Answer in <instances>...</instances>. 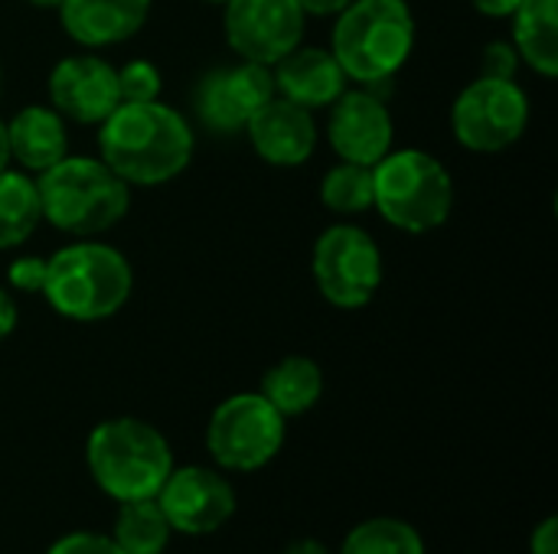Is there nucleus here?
Here are the masks:
<instances>
[{
	"instance_id": "nucleus-1",
	"label": "nucleus",
	"mask_w": 558,
	"mask_h": 554,
	"mask_svg": "<svg viewBox=\"0 0 558 554\" xmlns=\"http://www.w3.org/2000/svg\"><path fill=\"white\" fill-rule=\"evenodd\" d=\"M196 150L190 121L163 101H121L98 124V157L128 186H160L177 180Z\"/></svg>"
},
{
	"instance_id": "nucleus-2",
	"label": "nucleus",
	"mask_w": 558,
	"mask_h": 554,
	"mask_svg": "<svg viewBox=\"0 0 558 554\" xmlns=\"http://www.w3.org/2000/svg\"><path fill=\"white\" fill-rule=\"evenodd\" d=\"M134 291L131 261L105 242L78 238L46 258L43 297L72 323L111 320Z\"/></svg>"
},
{
	"instance_id": "nucleus-3",
	"label": "nucleus",
	"mask_w": 558,
	"mask_h": 554,
	"mask_svg": "<svg viewBox=\"0 0 558 554\" xmlns=\"http://www.w3.org/2000/svg\"><path fill=\"white\" fill-rule=\"evenodd\" d=\"M333 16L330 52L350 82L376 88L405 69L415 49V13L409 0H350Z\"/></svg>"
},
{
	"instance_id": "nucleus-4",
	"label": "nucleus",
	"mask_w": 558,
	"mask_h": 554,
	"mask_svg": "<svg viewBox=\"0 0 558 554\" xmlns=\"http://www.w3.org/2000/svg\"><path fill=\"white\" fill-rule=\"evenodd\" d=\"M85 467L92 483L114 503L154 500L170 477V441L141 418H108L85 441Z\"/></svg>"
},
{
	"instance_id": "nucleus-5",
	"label": "nucleus",
	"mask_w": 558,
	"mask_h": 554,
	"mask_svg": "<svg viewBox=\"0 0 558 554\" xmlns=\"http://www.w3.org/2000/svg\"><path fill=\"white\" fill-rule=\"evenodd\" d=\"M43 219L72 235L92 238L114 229L131 209V186L101 157H62L36 176Z\"/></svg>"
},
{
	"instance_id": "nucleus-6",
	"label": "nucleus",
	"mask_w": 558,
	"mask_h": 554,
	"mask_svg": "<svg viewBox=\"0 0 558 554\" xmlns=\"http://www.w3.org/2000/svg\"><path fill=\"white\" fill-rule=\"evenodd\" d=\"M373 206L392 229L425 235L448 222L454 209V180L428 150H389L373 167Z\"/></svg>"
},
{
	"instance_id": "nucleus-7",
	"label": "nucleus",
	"mask_w": 558,
	"mask_h": 554,
	"mask_svg": "<svg viewBox=\"0 0 558 554\" xmlns=\"http://www.w3.org/2000/svg\"><path fill=\"white\" fill-rule=\"evenodd\" d=\"M288 418L262 395L239 392L219 402L206 421L209 460L226 473H258L284 447Z\"/></svg>"
},
{
	"instance_id": "nucleus-8",
	"label": "nucleus",
	"mask_w": 558,
	"mask_h": 554,
	"mask_svg": "<svg viewBox=\"0 0 558 554\" xmlns=\"http://www.w3.org/2000/svg\"><path fill=\"white\" fill-rule=\"evenodd\" d=\"M311 274L317 294L327 304L340 310H360L383 287V251L366 229L337 222L317 235L311 251Z\"/></svg>"
},
{
	"instance_id": "nucleus-9",
	"label": "nucleus",
	"mask_w": 558,
	"mask_h": 554,
	"mask_svg": "<svg viewBox=\"0 0 558 554\" xmlns=\"http://www.w3.org/2000/svg\"><path fill=\"white\" fill-rule=\"evenodd\" d=\"M530 127V98L517 78L477 75L451 104V131L474 153H500Z\"/></svg>"
},
{
	"instance_id": "nucleus-10",
	"label": "nucleus",
	"mask_w": 558,
	"mask_h": 554,
	"mask_svg": "<svg viewBox=\"0 0 558 554\" xmlns=\"http://www.w3.org/2000/svg\"><path fill=\"white\" fill-rule=\"evenodd\" d=\"M154 500L163 509L173 535L190 539L226 529L239 509L235 487L219 467H173Z\"/></svg>"
},
{
	"instance_id": "nucleus-11",
	"label": "nucleus",
	"mask_w": 558,
	"mask_h": 554,
	"mask_svg": "<svg viewBox=\"0 0 558 554\" xmlns=\"http://www.w3.org/2000/svg\"><path fill=\"white\" fill-rule=\"evenodd\" d=\"M307 13L298 0H226L222 26L229 49L258 65H275L304 39Z\"/></svg>"
},
{
	"instance_id": "nucleus-12",
	"label": "nucleus",
	"mask_w": 558,
	"mask_h": 554,
	"mask_svg": "<svg viewBox=\"0 0 558 554\" xmlns=\"http://www.w3.org/2000/svg\"><path fill=\"white\" fill-rule=\"evenodd\" d=\"M275 95L271 69L239 59L235 65H219L196 82L193 108L206 131L242 134L252 114Z\"/></svg>"
},
{
	"instance_id": "nucleus-13",
	"label": "nucleus",
	"mask_w": 558,
	"mask_h": 554,
	"mask_svg": "<svg viewBox=\"0 0 558 554\" xmlns=\"http://www.w3.org/2000/svg\"><path fill=\"white\" fill-rule=\"evenodd\" d=\"M327 140L340 160L376 167L396 140V124L386 101L373 88H347L330 104Z\"/></svg>"
},
{
	"instance_id": "nucleus-14",
	"label": "nucleus",
	"mask_w": 558,
	"mask_h": 554,
	"mask_svg": "<svg viewBox=\"0 0 558 554\" xmlns=\"http://www.w3.org/2000/svg\"><path fill=\"white\" fill-rule=\"evenodd\" d=\"M121 104L118 69L101 56H69L49 72V108L75 124H101Z\"/></svg>"
},
{
	"instance_id": "nucleus-15",
	"label": "nucleus",
	"mask_w": 558,
	"mask_h": 554,
	"mask_svg": "<svg viewBox=\"0 0 558 554\" xmlns=\"http://www.w3.org/2000/svg\"><path fill=\"white\" fill-rule=\"evenodd\" d=\"M252 150L268 163V167H301L314 157L320 131L314 121V111L271 95L245 124Z\"/></svg>"
},
{
	"instance_id": "nucleus-16",
	"label": "nucleus",
	"mask_w": 558,
	"mask_h": 554,
	"mask_svg": "<svg viewBox=\"0 0 558 554\" xmlns=\"http://www.w3.org/2000/svg\"><path fill=\"white\" fill-rule=\"evenodd\" d=\"M271 82H275V95H281L307 111L330 108L350 88V78L340 69V62L333 59V52L320 49V46L291 49L284 59H278L271 65Z\"/></svg>"
},
{
	"instance_id": "nucleus-17",
	"label": "nucleus",
	"mask_w": 558,
	"mask_h": 554,
	"mask_svg": "<svg viewBox=\"0 0 558 554\" xmlns=\"http://www.w3.org/2000/svg\"><path fill=\"white\" fill-rule=\"evenodd\" d=\"M154 0H62L59 20L69 39H75L85 49H108L134 39L147 16Z\"/></svg>"
},
{
	"instance_id": "nucleus-18",
	"label": "nucleus",
	"mask_w": 558,
	"mask_h": 554,
	"mask_svg": "<svg viewBox=\"0 0 558 554\" xmlns=\"http://www.w3.org/2000/svg\"><path fill=\"white\" fill-rule=\"evenodd\" d=\"M7 140L10 160H16L29 176L46 173L69 153L65 118L49 104H23L7 124Z\"/></svg>"
},
{
	"instance_id": "nucleus-19",
	"label": "nucleus",
	"mask_w": 558,
	"mask_h": 554,
	"mask_svg": "<svg viewBox=\"0 0 558 554\" xmlns=\"http://www.w3.org/2000/svg\"><path fill=\"white\" fill-rule=\"evenodd\" d=\"M513 49L536 75H558V0H520L510 13Z\"/></svg>"
},
{
	"instance_id": "nucleus-20",
	"label": "nucleus",
	"mask_w": 558,
	"mask_h": 554,
	"mask_svg": "<svg viewBox=\"0 0 558 554\" xmlns=\"http://www.w3.org/2000/svg\"><path fill=\"white\" fill-rule=\"evenodd\" d=\"M258 392L284 418H301L324 398V369L311 356H284L265 369Z\"/></svg>"
},
{
	"instance_id": "nucleus-21",
	"label": "nucleus",
	"mask_w": 558,
	"mask_h": 554,
	"mask_svg": "<svg viewBox=\"0 0 558 554\" xmlns=\"http://www.w3.org/2000/svg\"><path fill=\"white\" fill-rule=\"evenodd\" d=\"M43 222L36 176L26 170H0V251L20 248Z\"/></svg>"
},
{
	"instance_id": "nucleus-22",
	"label": "nucleus",
	"mask_w": 558,
	"mask_h": 554,
	"mask_svg": "<svg viewBox=\"0 0 558 554\" xmlns=\"http://www.w3.org/2000/svg\"><path fill=\"white\" fill-rule=\"evenodd\" d=\"M111 542L124 554H163L173 542V529L157 500H131L118 503Z\"/></svg>"
},
{
	"instance_id": "nucleus-23",
	"label": "nucleus",
	"mask_w": 558,
	"mask_h": 554,
	"mask_svg": "<svg viewBox=\"0 0 558 554\" xmlns=\"http://www.w3.org/2000/svg\"><path fill=\"white\" fill-rule=\"evenodd\" d=\"M337 554H425V539L402 519L376 516L353 526Z\"/></svg>"
},
{
	"instance_id": "nucleus-24",
	"label": "nucleus",
	"mask_w": 558,
	"mask_h": 554,
	"mask_svg": "<svg viewBox=\"0 0 558 554\" xmlns=\"http://www.w3.org/2000/svg\"><path fill=\"white\" fill-rule=\"evenodd\" d=\"M320 202L333 216H363L373 209V167L340 160L320 180Z\"/></svg>"
},
{
	"instance_id": "nucleus-25",
	"label": "nucleus",
	"mask_w": 558,
	"mask_h": 554,
	"mask_svg": "<svg viewBox=\"0 0 558 554\" xmlns=\"http://www.w3.org/2000/svg\"><path fill=\"white\" fill-rule=\"evenodd\" d=\"M163 91V75L154 62L147 59H131L118 69V95L121 101L141 104V101H160Z\"/></svg>"
},
{
	"instance_id": "nucleus-26",
	"label": "nucleus",
	"mask_w": 558,
	"mask_h": 554,
	"mask_svg": "<svg viewBox=\"0 0 558 554\" xmlns=\"http://www.w3.org/2000/svg\"><path fill=\"white\" fill-rule=\"evenodd\" d=\"M7 284L16 294H43V284H46V258H39V255L13 258L10 268H7Z\"/></svg>"
},
{
	"instance_id": "nucleus-27",
	"label": "nucleus",
	"mask_w": 558,
	"mask_h": 554,
	"mask_svg": "<svg viewBox=\"0 0 558 554\" xmlns=\"http://www.w3.org/2000/svg\"><path fill=\"white\" fill-rule=\"evenodd\" d=\"M46 554H124L111 535H101V532H69L62 539H56Z\"/></svg>"
},
{
	"instance_id": "nucleus-28",
	"label": "nucleus",
	"mask_w": 558,
	"mask_h": 554,
	"mask_svg": "<svg viewBox=\"0 0 558 554\" xmlns=\"http://www.w3.org/2000/svg\"><path fill=\"white\" fill-rule=\"evenodd\" d=\"M520 72V56L513 49V42L507 39H497V42H487L484 52H481V75H490V78H517Z\"/></svg>"
},
{
	"instance_id": "nucleus-29",
	"label": "nucleus",
	"mask_w": 558,
	"mask_h": 554,
	"mask_svg": "<svg viewBox=\"0 0 558 554\" xmlns=\"http://www.w3.org/2000/svg\"><path fill=\"white\" fill-rule=\"evenodd\" d=\"M530 554H558V519L546 516L533 535H530Z\"/></svg>"
},
{
	"instance_id": "nucleus-30",
	"label": "nucleus",
	"mask_w": 558,
	"mask_h": 554,
	"mask_svg": "<svg viewBox=\"0 0 558 554\" xmlns=\"http://www.w3.org/2000/svg\"><path fill=\"white\" fill-rule=\"evenodd\" d=\"M471 7L477 13L490 16V20H504V16H510L520 7V0H471Z\"/></svg>"
},
{
	"instance_id": "nucleus-31",
	"label": "nucleus",
	"mask_w": 558,
	"mask_h": 554,
	"mask_svg": "<svg viewBox=\"0 0 558 554\" xmlns=\"http://www.w3.org/2000/svg\"><path fill=\"white\" fill-rule=\"evenodd\" d=\"M16 330V304L10 297V291L0 287V343Z\"/></svg>"
},
{
	"instance_id": "nucleus-32",
	"label": "nucleus",
	"mask_w": 558,
	"mask_h": 554,
	"mask_svg": "<svg viewBox=\"0 0 558 554\" xmlns=\"http://www.w3.org/2000/svg\"><path fill=\"white\" fill-rule=\"evenodd\" d=\"M298 3L304 7L307 16H333V13H340L350 0H298Z\"/></svg>"
},
{
	"instance_id": "nucleus-33",
	"label": "nucleus",
	"mask_w": 558,
	"mask_h": 554,
	"mask_svg": "<svg viewBox=\"0 0 558 554\" xmlns=\"http://www.w3.org/2000/svg\"><path fill=\"white\" fill-rule=\"evenodd\" d=\"M281 554H337L333 549H327L324 542H317V539H294L288 549Z\"/></svg>"
},
{
	"instance_id": "nucleus-34",
	"label": "nucleus",
	"mask_w": 558,
	"mask_h": 554,
	"mask_svg": "<svg viewBox=\"0 0 558 554\" xmlns=\"http://www.w3.org/2000/svg\"><path fill=\"white\" fill-rule=\"evenodd\" d=\"M10 167V140H7V124L0 121V170Z\"/></svg>"
},
{
	"instance_id": "nucleus-35",
	"label": "nucleus",
	"mask_w": 558,
	"mask_h": 554,
	"mask_svg": "<svg viewBox=\"0 0 558 554\" xmlns=\"http://www.w3.org/2000/svg\"><path fill=\"white\" fill-rule=\"evenodd\" d=\"M26 3H29V7H39V10H56L62 0H26Z\"/></svg>"
},
{
	"instance_id": "nucleus-36",
	"label": "nucleus",
	"mask_w": 558,
	"mask_h": 554,
	"mask_svg": "<svg viewBox=\"0 0 558 554\" xmlns=\"http://www.w3.org/2000/svg\"><path fill=\"white\" fill-rule=\"evenodd\" d=\"M203 3H219V7H222V3H226V0H203Z\"/></svg>"
},
{
	"instance_id": "nucleus-37",
	"label": "nucleus",
	"mask_w": 558,
	"mask_h": 554,
	"mask_svg": "<svg viewBox=\"0 0 558 554\" xmlns=\"http://www.w3.org/2000/svg\"><path fill=\"white\" fill-rule=\"evenodd\" d=\"M0 78H3V72H0Z\"/></svg>"
}]
</instances>
